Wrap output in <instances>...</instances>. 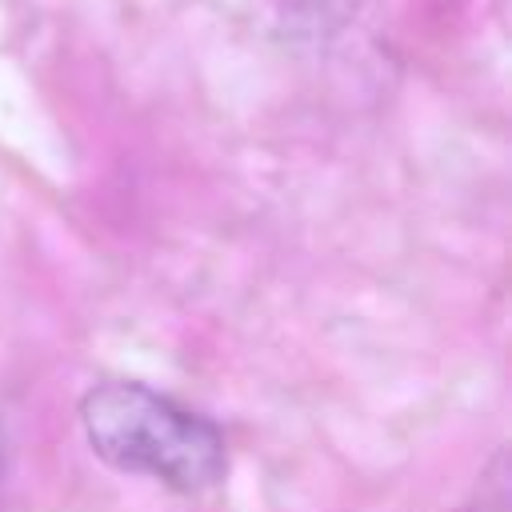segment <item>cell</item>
Wrapping results in <instances>:
<instances>
[{"mask_svg":"<svg viewBox=\"0 0 512 512\" xmlns=\"http://www.w3.org/2000/svg\"><path fill=\"white\" fill-rule=\"evenodd\" d=\"M0 480H4V440H0Z\"/></svg>","mask_w":512,"mask_h":512,"instance_id":"3","label":"cell"},{"mask_svg":"<svg viewBox=\"0 0 512 512\" xmlns=\"http://www.w3.org/2000/svg\"><path fill=\"white\" fill-rule=\"evenodd\" d=\"M76 412L92 456L112 472L148 476L180 496H200L228 476L224 428L144 380H96Z\"/></svg>","mask_w":512,"mask_h":512,"instance_id":"1","label":"cell"},{"mask_svg":"<svg viewBox=\"0 0 512 512\" xmlns=\"http://www.w3.org/2000/svg\"><path fill=\"white\" fill-rule=\"evenodd\" d=\"M456 512H492V508H488V504H480V500H476V504H464V508H456Z\"/></svg>","mask_w":512,"mask_h":512,"instance_id":"2","label":"cell"}]
</instances>
